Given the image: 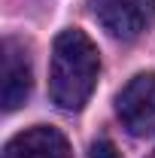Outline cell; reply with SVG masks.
I'll return each instance as SVG.
<instances>
[{"mask_svg": "<svg viewBox=\"0 0 155 158\" xmlns=\"http://www.w3.org/2000/svg\"><path fill=\"white\" fill-rule=\"evenodd\" d=\"M3 158H70V143L52 125H34L3 146Z\"/></svg>", "mask_w": 155, "mask_h": 158, "instance_id": "5", "label": "cell"}, {"mask_svg": "<svg viewBox=\"0 0 155 158\" xmlns=\"http://www.w3.org/2000/svg\"><path fill=\"white\" fill-rule=\"evenodd\" d=\"M149 158H155V152H152V155H149Z\"/></svg>", "mask_w": 155, "mask_h": 158, "instance_id": "7", "label": "cell"}, {"mask_svg": "<svg viewBox=\"0 0 155 158\" xmlns=\"http://www.w3.org/2000/svg\"><path fill=\"white\" fill-rule=\"evenodd\" d=\"M34 73H31V55L27 46L15 37L3 40V110L12 113L31 94Z\"/></svg>", "mask_w": 155, "mask_h": 158, "instance_id": "4", "label": "cell"}, {"mask_svg": "<svg viewBox=\"0 0 155 158\" xmlns=\"http://www.w3.org/2000/svg\"><path fill=\"white\" fill-rule=\"evenodd\" d=\"M116 116L131 137H155V73H137L116 94Z\"/></svg>", "mask_w": 155, "mask_h": 158, "instance_id": "2", "label": "cell"}, {"mask_svg": "<svg viewBox=\"0 0 155 158\" xmlns=\"http://www.w3.org/2000/svg\"><path fill=\"white\" fill-rule=\"evenodd\" d=\"M100 73V55L88 34L79 27L61 31L52 43V61H49V98L58 110L76 113L82 110L97 85Z\"/></svg>", "mask_w": 155, "mask_h": 158, "instance_id": "1", "label": "cell"}, {"mask_svg": "<svg viewBox=\"0 0 155 158\" xmlns=\"http://www.w3.org/2000/svg\"><path fill=\"white\" fill-rule=\"evenodd\" d=\"M91 12L107 34L116 40H134L152 24L155 0H91Z\"/></svg>", "mask_w": 155, "mask_h": 158, "instance_id": "3", "label": "cell"}, {"mask_svg": "<svg viewBox=\"0 0 155 158\" xmlns=\"http://www.w3.org/2000/svg\"><path fill=\"white\" fill-rule=\"evenodd\" d=\"M91 158H119V155H116V146L107 137H100L91 143Z\"/></svg>", "mask_w": 155, "mask_h": 158, "instance_id": "6", "label": "cell"}]
</instances>
